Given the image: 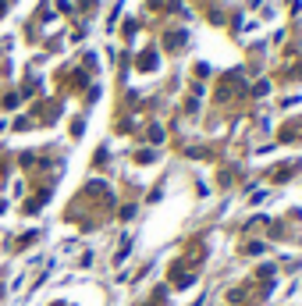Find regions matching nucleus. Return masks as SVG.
<instances>
[{
    "label": "nucleus",
    "instance_id": "f257e3e1",
    "mask_svg": "<svg viewBox=\"0 0 302 306\" xmlns=\"http://www.w3.org/2000/svg\"><path fill=\"white\" fill-rule=\"evenodd\" d=\"M0 15H4V0H0Z\"/></svg>",
    "mask_w": 302,
    "mask_h": 306
}]
</instances>
